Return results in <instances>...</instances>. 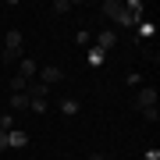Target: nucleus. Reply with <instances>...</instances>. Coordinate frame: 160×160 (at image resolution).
Instances as JSON below:
<instances>
[{
    "label": "nucleus",
    "mask_w": 160,
    "mask_h": 160,
    "mask_svg": "<svg viewBox=\"0 0 160 160\" xmlns=\"http://www.w3.org/2000/svg\"><path fill=\"white\" fill-rule=\"evenodd\" d=\"M100 14L107 18V22H114V32L118 29H135V22L128 18V11H125L121 0H103V4H100Z\"/></svg>",
    "instance_id": "1"
},
{
    "label": "nucleus",
    "mask_w": 160,
    "mask_h": 160,
    "mask_svg": "<svg viewBox=\"0 0 160 160\" xmlns=\"http://www.w3.org/2000/svg\"><path fill=\"white\" fill-rule=\"evenodd\" d=\"M22 39H25V36L18 32V29H11V32H7L4 53H0V61H4V64H18V61H22Z\"/></svg>",
    "instance_id": "2"
},
{
    "label": "nucleus",
    "mask_w": 160,
    "mask_h": 160,
    "mask_svg": "<svg viewBox=\"0 0 160 160\" xmlns=\"http://www.w3.org/2000/svg\"><path fill=\"white\" fill-rule=\"evenodd\" d=\"M132 107L135 110H146V107H157V89L153 86H139L135 100H132Z\"/></svg>",
    "instance_id": "3"
},
{
    "label": "nucleus",
    "mask_w": 160,
    "mask_h": 160,
    "mask_svg": "<svg viewBox=\"0 0 160 160\" xmlns=\"http://www.w3.org/2000/svg\"><path fill=\"white\" fill-rule=\"evenodd\" d=\"M36 78H39L43 82V86H57V82L64 78V68H57V64H46V68H39V71H36Z\"/></svg>",
    "instance_id": "4"
},
{
    "label": "nucleus",
    "mask_w": 160,
    "mask_h": 160,
    "mask_svg": "<svg viewBox=\"0 0 160 160\" xmlns=\"http://www.w3.org/2000/svg\"><path fill=\"white\" fill-rule=\"evenodd\" d=\"M114 46H118V32H114V29L96 32V50H103V53H107V50H114Z\"/></svg>",
    "instance_id": "5"
},
{
    "label": "nucleus",
    "mask_w": 160,
    "mask_h": 160,
    "mask_svg": "<svg viewBox=\"0 0 160 160\" xmlns=\"http://www.w3.org/2000/svg\"><path fill=\"white\" fill-rule=\"evenodd\" d=\"M22 146H29V132L11 128V132H7V149H22Z\"/></svg>",
    "instance_id": "6"
},
{
    "label": "nucleus",
    "mask_w": 160,
    "mask_h": 160,
    "mask_svg": "<svg viewBox=\"0 0 160 160\" xmlns=\"http://www.w3.org/2000/svg\"><path fill=\"white\" fill-rule=\"evenodd\" d=\"M36 71H39V64H36L32 57H22V61H18V75H22V78H36Z\"/></svg>",
    "instance_id": "7"
},
{
    "label": "nucleus",
    "mask_w": 160,
    "mask_h": 160,
    "mask_svg": "<svg viewBox=\"0 0 160 160\" xmlns=\"http://www.w3.org/2000/svg\"><path fill=\"white\" fill-rule=\"evenodd\" d=\"M25 92H29V100H46V96H50V86H43L39 78H32V82H29V89H25Z\"/></svg>",
    "instance_id": "8"
},
{
    "label": "nucleus",
    "mask_w": 160,
    "mask_h": 160,
    "mask_svg": "<svg viewBox=\"0 0 160 160\" xmlns=\"http://www.w3.org/2000/svg\"><path fill=\"white\" fill-rule=\"evenodd\" d=\"M78 110H82V103H78V100H68V96L61 100V114H64V118H75Z\"/></svg>",
    "instance_id": "9"
},
{
    "label": "nucleus",
    "mask_w": 160,
    "mask_h": 160,
    "mask_svg": "<svg viewBox=\"0 0 160 160\" xmlns=\"http://www.w3.org/2000/svg\"><path fill=\"white\" fill-rule=\"evenodd\" d=\"M86 61L92 64V68H100V64L107 61V53H103V50H96V46H89V50H86Z\"/></svg>",
    "instance_id": "10"
},
{
    "label": "nucleus",
    "mask_w": 160,
    "mask_h": 160,
    "mask_svg": "<svg viewBox=\"0 0 160 160\" xmlns=\"http://www.w3.org/2000/svg\"><path fill=\"white\" fill-rule=\"evenodd\" d=\"M11 110H29V92H14L11 96Z\"/></svg>",
    "instance_id": "11"
},
{
    "label": "nucleus",
    "mask_w": 160,
    "mask_h": 160,
    "mask_svg": "<svg viewBox=\"0 0 160 160\" xmlns=\"http://www.w3.org/2000/svg\"><path fill=\"white\" fill-rule=\"evenodd\" d=\"M25 89H29V78L14 75V78H11V92H25Z\"/></svg>",
    "instance_id": "12"
},
{
    "label": "nucleus",
    "mask_w": 160,
    "mask_h": 160,
    "mask_svg": "<svg viewBox=\"0 0 160 160\" xmlns=\"http://www.w3.org/2000/svg\"><path fill=\"white\" fill-rule=\"evenodd\" d=\"M139 36H142V39L157 36V25H153V22H139Z\"/></svg>",
    "instance_id": "13"
},
{
    "label": "nucleus",
    "mask_w": 160,
    "mask_h": 160,
    "mask_svg": "<svg viewBox=\"0 0 160 160\" xmlns=\"http://www.w3.org/2000/svg\"><path fill=\"white\" fill-rule=\"evenodd\" d=\"M75 43H78V46H89V43H92L89 29H78V32H75Z\"/></svg>",
    "instance_id": "14"
},
{
    "label": "nucleus",
    "mask_w": 160,
    "mask_h": 160,
    "mask_svg": "<svg viewBox=\"0 0 160 160\" xmlns=\"http://www.w3.org/2000/svg\"><path fill=\"white\" fill-rule=\"evenodd\" d=\"M139 114H142V118L149 121V125H157V121H160V114H157V107H146V110H139Z\"/></svg>",
    "instance_id": "15"
},
{
    "label": "nucleus",
    "mask_w": 160,
    "mask_h": 160,
    "mask_svg": "<svg viewBox=\"0 0 160 160\" xmlns=\"http://www.w3.org/2000/svg\"><path fill=\"white\" fill-rule=\"evenodd\" d=\"M71 4H64V0H53V14H68Z\"/></svg>",
    "instance_id": "16"
},
{
    "label": "nucleus",
    "mask_w": 160,
    "mask_h": 160,
    "mask_svg": "<svg viewBox=\"0 0 160 160\" xmlns=\"http://www.w3.org/2000/svg\"><path fill=\"white\" fill-rule=\"evenodd\" d=\"M29 110H36V114H43V110H46V100H29Z\"/></svg>",
    "instance_id": "17"
},
{
    "label": "nucleus",
    "mask_w": 160,
    "mask_h": 160,
    "mask_svg": "<svg viewBox=\"0 0 160 160\" xmlns=\"http://www.w3.org/2000/svg\"><path fill=\"white\" fill-rule=\"evenodd\" d=\"M142 160H160V149H157V146H149L146 153H142Z\"/></svg>",
    "instance_id": "18"
},
{
    "label": "nucleus",
    "mask_w": 160,
    "mask_h": 160,
    "mask_svg": "<svg viewBox=\"0 0 160 160\" xmlns=\"http://www.w3.org/2000/svg\"><path fill=\"white\" fill-rule=\"evenodd\" d=\"M0 149H7V132H0Z\"/></svg>",
    "instance_id": "19"
},
{
    "label": "nucleus",
    "mask_w": 160,
    "mask_h": 160,
    "mask_svg": "<svg viewBox=\"0 0 160 160\" xmlns=\"http://www.w3.org/2000/svg\"><path fill=\"white\" fill-rule=\"evenodd\" d=\"M89 160H107V157H103V153H92V157H89Z\"/></svg>",
    "instance_id": "20"
}]
</instances>
